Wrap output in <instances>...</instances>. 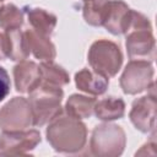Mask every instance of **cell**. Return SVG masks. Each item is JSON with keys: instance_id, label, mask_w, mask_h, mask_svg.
Segmentation results:
<instances>
[{"instance_id": "6da1fadb", "label": "cell", "mask_w": 157, "mask_h": 157, "mask_svg": "<svg viewBox=\"0 0 157 157\" xmlns=\"http://www.w3.org/2000/svg\"><path fill=\"white\" fill-rule=\"evenodd\" d=\"M45 136L55 152L77 153L86 146L87 128L80 119L61 113L49 123Z\"/></svg>"}, {"instance_id": "7a4b0ae2", "label": "cell", "mask_w": 157, "mask_h": 157, "mask_svg": "<svg viewBox=\"0 0 157 157\" xmlns=\"http://www.w3.org/2000/svg\"><path fill=\"white\" fill-rule=\"evenodd\" d=\"M64 91L61 87L40 83L29 92L28 102L32 109L33 125L44 126L63 113L61 102Z\"/></svg>"}, {"instance_id": "3957f363", "label": "cell", "mask_w": 157, "mask_h": 157, "mask_svg": "<svg viewBox=\"0 0 157 157\" xmlns=\"http://www.w3.org/2000/svg\"><path fill=\"white\" fill-rule=\"evenodd\" d=\"M126 146V135L121 126L102 123L94 126L90 140V151L97 157H118Z\"/></svg>"}, {"instance_id": "277c9868", "label": "cell", "mask_w": 157, "mask_h": 157, "mask_svg": "<svg viewBox=\"0 0 157 157\" xmlns=\"http://www.w3.org/2000/svg\"><path fill=\"white\" fill-rule=\"evenodd\" d=\"M87 60L91 69L105 77H114L123 65L120 47L108 39L93 42L88 49Z\"/></svg>"}, {"instance_id": "5b68a950", "label": "cell", "mask_w": 157, "mask_h": 157, "mask_svg": "<svg viewBox=\"0 0 157 157\" xmlns=\"http://www.w3.org/2000/svg\"><path fill=\"white\" fill-rule=\"evenodd\" d=\"M155 70L152 63L145 60H130L120 78L119 85L125 94H137L148 90L153 83Z\"/></svg>"}, {"instance_id": "8992f818", "label": "cell", "mask_w": 157, "mask_h": 157, "mask_svg": "<svg viewBox=\"0 0 157 157\" xmlns=\"http://www.w3.org/2000/svg\"><path fill=\"white\" fill-rule=\"evenodd\" d=\"M33 125L29 102L25 97H13L0 109V129L2 131L26 130Z\"/></svg>"}, {"instance_id": "52a82bcc", "label": "cell", "mask_w": 157, "mask_h": 157, "mask_svg": "<svg viewBox=\"0 0 157 157\" xmlns=\"http://www.w3.org/2000/svg\"><path fill=\"white\" fill-rule=\"evenodd\" d=\"M42 141L38 130H15L0 134V155L17 156L33 151Z\"/></svg>"}, {"instance_id": "ba28073f", "label": "cell", "mask_w": 157, "mask_h": 157, "mask_svg": "<svg viewBox=\"0 0 157 157\" xmlns=\"http://www.w3.org/2000/svg\"><path fill=\"white\" fill-rule=\"evenodd\" d=\"M151 93L136 98L129 112L131 124L142 134H151L156 130V94L155 83L148 88Z\"/></svg>"}, {"instance_id": "9c48e42d", "label": "cell", "mask_w": 157, "mask_h": 157, "mask_svg": "<svg viewBox=\"0 0 157 157\" xmlns=\"http://www.w3.org/2000/svg\"><path fill=\"white\" fill-rule=\"evenodd\" d=\"M125 47L131 60H145L153 63L156 59V39L152 29H132L125 34Z\"/></svg>"}, {"instance_id": "30bf717a", "label": "cell", "mask_w": 157, "mask_h": 157, "mask_svg": "<svg viewBox=\"0 0 157 157\" xmlns=\"http://www.w3.org/2000/svg\"><path fill=\"white\" fill-rule=\"evenodd\" d=\"M15 88L20 93H29L40 85V67L37 63L29 60L18 61L12 69Z\"/></svg>"}, {"instance_id": "8fae6325", "label": "cell", "mask_w": 157, "mask_h": 157, "mask_svg": "<svg viewBox=\"0 0 157 157\" xmlns=\"http://www.w3.org/2000/svg\"><path fill=\"white\" fill-rule=\"evenodd\" d=\"M131 9L121 0H110L103 27L113 36L125 34Z\"/></svg>"}, {"instance_id": "7c38bea8", "label": "cell", "mask_w": 157, "mask_h": 157, "mask_svg": "<svg viewBox=\"0 0 157 157\" xmlns=\"http://www.w3.org/2000/svg\"><path fill=\"white\" fill-rule=\"evenodd\" d=\"M2 34L6 59H10L12 61H22L29 56L31 50L25 31L16 28L5 31Z\"/></svg>"}, {"instance_id": "4fadbf2b", "label": "cell", "mask_w": 157, "mask_h": 157, "mask_svg": "<svg viewBox=\"0 0 157 157\" xmlns=\"http://www.w3.org/2000/svg\"><path fill=\"white\" fill-rule=\"evenodd\" d=\"M22 10L27 17V22L31 29H33L34 32L42 36L50 38L58 22L56 16L42 7L25 6Z\"/></svg>"}, {"instance_id": "5bb4252c", "label": "cell", "mask_w": 157, "mask_h": 157, "mask_svg": "<svg viewBox=\"0 0 157 157\" xmlns=\"http://www.w3.org/2000/svg\"><path fill=\"white\" fill-rule=\"evenodd\" d=\"M76 87L92 96H101L105 93L109 86V78L90 69H82L75 74Z\"/></svg>"}, {"instance_id": "9a60e30c", "label": "cell", "mask_w": 157, "mask_h": 157, "mask_svg": "<svg viewBox=\"0 0 157 157\" xmlns=\"http://www.w3.org/2000/svg\"><path fill=\"white\" fill-rule=\"evenodd\" d=\"M25 32L28 39L29 50L36 59L40 61H53L55 59L56 49L49 37L42 36L31 28L26 29Z\"/></svg>"}, {"instance_id": "2e32d148", "label": "cell", "mask_w": 157, "mask_h": 157, "mask_svg": "<svg viewBox=\"0 0 157 157\" xmlns=\"http://www.w3.org/2000/svg\"><path fill=\"white\" fill-rule=\"evenodd\" d=\"M93 114L102 121H113L125 115V102L120 97L109 96L101 101H96Z\"/></svg>"}, {"instance_id": "e0dca14e", "label": "cell", "mask_w": 157, "mask_h": 157, "mask_svg": "<svg viewBox=\"0 0 157 157\" xmlns=\"http://www.w3.org/2000/svg\"><path fill=\"white\" fill-rule=\"evenodd\" d=\"M94 104H96L94 98L74 93L67 98L64 109L67 115L81 120V119L91 118V115L93 114Z\"/></svg>"}, {"instance_id": "ac0fdd59", "label": "cell", "mask_w": 157, "mask_h": 157, "mask_svg": "<svg viewBox=\"0 0 157 157\" xmlns=\"http://www.w3.org/2000/svg\"><path fill=\"white\" fill-rule=\"evenodd\" d=\"M110 0H83L82 16L86 23L92 27L103 26Z\"/></svg>"}, {"instance_id": "d6986e66", "label": "cell", "mask_w": 157, "mask_h": 157, "mask_svg": "<svg viewBox=\"0 0 157 157\" xmlns=\"http://www.w3.org/2000/svg\"><path fill=\"white\" fill-rule=\"evenodd\" d=\"M39 67L42 76L40 83L63 87L70 82V76L66 70L54 61H42L39 64Z\"/></svg>"}, {"instance_id": "ffe728a7", "label": "cell", "mask_w": 157, "mask_h": 157, "mask_svg": "<svg viewBox=\"0 0 157 157\" xmlns=\"http://www.w3.org/2000/svg\"><path fill=\"white\" fill-rule=\"evenodd\" d=\"M25 22L23 10L17 7L15 4L0 5V28L9 31L21 28Z\"/></svg>"}, {"instance_id": "44dd1931", "label": "cell", "mask_w": 157, "mask_h": 157, "mask_svg": "<svg viewBox=\"0 0 157 157\" xmlns=\"http://www.w3.org/2000/svg\"><path fill=\"white\" fill-rule=\"evenodd\" d=\"M10 88H11L10 76L7 71L2 66H0V102L7 97V94L10 93Z\"/></svg>"}, {"instance_id": "7402d4cb", "label": "cell", "mask_w": 157, "mask_h": 157, "mask_svg": "<svg viewBox=\"0 0 157 157\" xmlns=\"http://www.w3.org/2000/svg\"><path fill=\"white\" fill-rule=\"evenodd\" d=\"M5 48H4V34L0 33V60H5Z\"/></svg>"}, {"instance_id": "603a6c76", "label": "cell", "mask_w": 157, "mask_h": 157, "mask_svg": "<svg viewBox=\"0 0 157 157\" xmlns=\"http://www.w3.org/2000/svg\"><path fill=\"white\" fill-rule=\"evenodd\" d=\"M2 1H4V0H0V4H1V2H2Z\"/></svg>"}]
</instances>
